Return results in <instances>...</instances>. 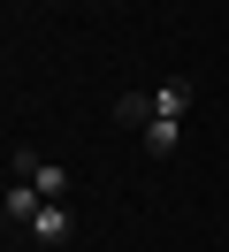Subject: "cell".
<instances>
[{"mask_svg":"<svg viewBox=\"0 0 229 252\" xmlns=\"http://www.w3.org/2000/svg\"><path fill=\"white\" fill-rule=\"evenodd\" d=\"M8 176H23V184H38V199H69V191H76V176L61 168V160H46L38 145H15V153H8Z\"/></svg>","mask_w":229,"mask_h":252,"instance_id":"obj_1","label":"cell"},{"mask_svg":"<svg viewBox=\"0 0 229 252\" xmlns=\"http://www.w3.org/2000/svg\"><path fill=\"white\" fill-rule=\"evenodd\" d=\"M69 229H76V221H69V199H46L38 214H31V237H38V245H69Z\"/></svg>","mask_w":229,"mask_h":252,"instance_id":"obj_2","label":"cell"},{"mask_svg":"<svg viewBox=\"0 0 229 252\" xmlns=\"http://www.w3.org/2000/svg\"><path fill=\"white\" fill-rule=\"evenodd\" d=\"M38 184H23V176H8V199H0V214H8V229H31V214H38Z\"/></svg>","mask_w":229,"mask_h":252,"instance_id":"obj_3","label":"cell"},{"mask_svg":"<svg viewBox=\"0 0 229 252\" xmlns=\"http://www.w3.org/2000/svg\"><path fill=\"white\" fill-rule=\"evenodd\" d=\"M137 145H145L153 160H168V153H176V145H183V123H176V115H153V123L137 130Z\"/></svg>","mask_w":229,"mask_h":252,"instance_id":"obj_4","label":"cell"},{"mask_svg":"<svg viewBox=\"0 0 229 252\" xmlns=\"http://www.w3.org/2000/svg\"><path fill=\"white\" fill-rule=\"evenodd\" d=\"M191 92H198L191 77H168V84H153V115H176V123H183V115H191Z\"/></svg>","mask_w":229,"mask_h":252,"instance_id":"obj_5","label":"cell"},{"mask_svg":"<svg viewBox=\"0 0 229 252\" xmlns=\"http://www.w3.org/2000/svg\"><path fill=\"white\" fill-rule=\"evenodd\" d=\"M115 115H122L130 130H145V123H153V92H122V99H115Z\"/></svg>","mask_w":229,"mask_h":252,"instance_id":"obj_6","label":"cell"},{"mask_svg":"<svg viewBox=\"0 0 229 252\" xmlns=\"http://www.w3.org/2000/svg\"><path fill=\"white\" fill-rule=\"evenodd\" d=\"M222 252H229V245H222Z\"/></svg>","mask_w":229,"mask_h":252,"instance_id":"obj_7","label":"cell"}]
</instances>
